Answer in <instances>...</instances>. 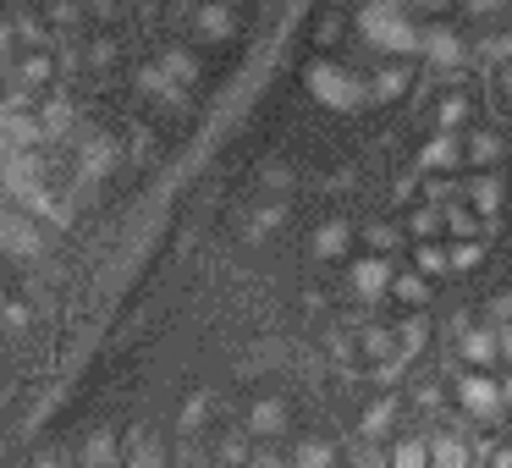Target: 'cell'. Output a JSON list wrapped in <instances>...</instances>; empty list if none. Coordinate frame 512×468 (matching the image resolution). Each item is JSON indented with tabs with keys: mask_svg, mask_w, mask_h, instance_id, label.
Wrapping results in <instances>:
<instances>
[{
	"mask_svg": "<svg viewBox=\"0 0 512 468\" xmlns=\"http://www.w3.org/2000/svg\"><path fill=\"white\" fill-rule=\"evenodd\" d=\"M61 72V61L50 56V50H23V56L6 67V83H17V89H50V78Z\"/></svg>",
	"mask_w": 512,
	"mask_h": 468,
	"instance_id": "obj_1",
	"label": "cell"
},
{
	"mask_svg": "<svg viewBox=\"0 0 512 468\" xmlns=\"http://www.w3.org/2000/svg\"><path fill=\"white\" fill-rule=\"evenodd\" d=\"M39 133H45V144H61V138H78V122H72V105H67V100H45V105H39Z\"/></svg>",
	"mask_w": 512,
	"mask_h": 468,
	"instance_id": "obj_2",
	"label": "cell"
},
{
	"mask_svg": "<svg viewBox=\"0 0 512 468\" xmlns=\"http://www.w3.org/2000/svg\"><path fill=\"white\" fill-rule=\"evenodd\" d=\"M78 457H83V463H111V457H122V446L111 441V430H100V435H94V441L83 446Z\"/></svg>",
	"mask_w": 512,
	"mask_h": 468,
	"instance_id": "obj_3",
	"label": "cell"
},
{
	"mask_svg": "<svg viewBox=\"0 0 512 468\" xmlns=\"http://www.w3.org/2000/svg\"><path fill=\"white\" fill-rule=\"evenodd\" d=\"M0 320L12 325V331H23V325H28V309H23V303H12V309H0Z\"/></svg>",
	"mask_w": 512,
	"mask_h": 468,
	"instance_id": "obj_4",
	"label": "cell"
},
{
	"mask_svg": "<svg viewBox=\"0 0 512 468\" xmlns=\"http://www.w3.org/2000/svg\"><path fill=\"white\" fill-rule=\"evenodd\" d=\"M0 325H6V320H0Z\"/></svg>",
	"mask_w": 512,
	"mask_h": 468,
	"instance_id": "obj_5",
	"label": "cell"
}]
</instances>
